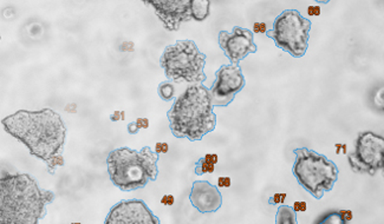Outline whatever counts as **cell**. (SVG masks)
Instances as JSON below:
<instances>
[{"label":"cell","instance_id":"d4e9b609","mask_svg":"<svg viewBox=\"0 0 384 224\" xmlns=\"http://www.w3.org/2000/svg\"><path fill=\"white\" fill-rule=\"evenodd\" d=\"M174 202H175V199H174L173 195H165L161 199V203H162L163 206H172Z\"/></svg>","mask_w":384,"mask_h":224},{"label":"cell","instance_id":"277c9868","mask_svg":"<svg viewBox=\"0 0 384 224\" xmlns=\"http://www.w3.org/2000/svg\"><path fill=\"white\" fill-rule=\"evenodd\" d=\"M160 154L149 147L135 150L128 147L110 151L107 157L108 175L115 187L122 191L143 189L159 176Z\"/></svg>","mask_w":384,"mask_h":224},{"label":"cell","instance_id":"83f0119b","mask_svg":"<svg viewBox=\"0 0 384 224\" xmlns=\"http://www.w3.org/2000/svg\"><path fill=\"white\" fill-rule=\"evenodd\" d=\"M122 116L124 118V112H120V111H116L114 114H111V121H120V117Z\"/></svg>","mask_w":384,"mask_h":224},{"label":"cell","instance_id":"30bf717a","mask_svg":"<svg viewBox=\"0 0 384 224\" xmlns=\"http://www.w3.org/2000/svg\"><path fill=\"white\" fill-rule=\"evenodd\" d=\"M243 70L239 65H222L215 72V81L210 90L213 107H227L232 103L236 95L245 88Z\"/></svg>","mask_w":384,"mask_h":224},{"label":"cell","instance_id":"8fae6325","mask_svg":"<svg viewBox=\"0 0 384 224\" xmlns=\"http://www.w3.org/2000/svg\"><path fill=\"white\" fill-rule=\"evenodd\" d=\"M219 45L232 65H239L248 55L258 51L255 43V36L251 29L234 26L232 32H219Z\"/></svg>","mask_w":384,"mask_h":224},{"label":"cell","instance_id":"e0dca14e","mask_svg":"<svg viewBox=\"0 0 384 224\" xmlns=\"http://www.w3.org/2000/svg\"><path fill=\"white\" fill-rule=\"evenodd\" d=\"M316 224H347L343 220V217L340 216V211H329L325 213L324 216H321L319 220L316 222Z\"/></svg>","mask_w":384,"mask_h":224},{"label":"cell","instance_id":"5b68a950","mask_svg":"<svg viewBox=\"0 0 384 224\" xmlns=\"http://www.w3.org/2000/svg\"><path fill=\"white\" fill-rule=\"evenodd\" d=\"M295 164L292 173L295 180L316 199H323L325 192L335 187L340 170L325 154H318L309 147L295 149Z\"/></svg>","mask_w":384,"mask_h":224},{"label":"cell","instance_id":"cb8c5ba5","mask_svg":"<svg viewBox=\"0 0 384 224\" xmlns=\"http://www.w3.org/2000/svg\"><path fill=\"white\" fill-rule=\"evenodd\" d=\"M321 10L319 6H309L307 8V15H311V17H318L321 15Z\"/></svg>","mask_w":384,"mask_h":224},{"label":"cell","instance_id":"ac0fdd59","mask_svg":"<svg viewBox=\"0 0 384 224\" xmlns=\"http://www.w3.org/2000/svg\"><path fill=\"white\" fill-rule=\"evenodd\" d=\"M286 194H274V196H271L269 199V204L270 206H278V204H284L285 199H286Z\"/></svg>","mask_w":384,"mask_h":224},{"label":"cell","instance_id":"4fadbf2b","mask_svg":"<svg viewBox=\"0 0 384 224\" xmlns=\"http://www.w3.org/2000/svg\"><path fill=\"white\" fill-rule=\"evenodd\" d=\"M189 201L200 213H213L222 208V195L219 187L208 180H196L189 194Z\"/></svg>","mask_w":384,"mask_h":224},{"label":"cell","instance_id":"603a6c76","mask_svg":"<svg viewBox=\"0 0 384 224\" xmlns=\"http://www.w3.org/2000/svg\"><path fill=\"white\" fill-rule=\"evenodd\" d=\"M136 124L140 130L148 129L149 128V119L148 118H137Z\"/></svg>","mask_w":384,"mask_h":224},{"label":"cell","instance_id":"52a82bcc","mask_svg":"<svg viewBox=\"0 0 384 224\" xmlns=\"http://www.w3.org/2000/svg\"><path fill=\"white\" fill-rule=\"evenodd\" d=\"M311 27V20L304 18L300 11L285 10L274 20V27L267 29L266 36L293 58H302L309 48Z\"/></svg>","mask_w":384,"mask_h":224},{"label":"cell","instance_id":"5bb4252c","mask_svg":"<svg viewBox=\"0 0 384 224\" xmlns=\"http://www.w3.org/2000/svg\"><path fill=\"white\" fill-rule=\"evenodd\" d=\"M218 154H207L205 157L200 158L196 163V173L198 176H203L205 173H213L215 170V164L218 163Z\"/></svg>","mask_w":384,"mask_h":224},{"label":"cell","instance_id":"9a60e30c","mask_svg":"<svg viewBox=\"0 0 384 224\" xmlns=\"http://www.w3.org/2000/svg\"><path fill=\"white\" fill-rule=\"evenodd\" d=\"M276 224H298L297 213L293 211L292 206H281L278 208Z\"/></svg>","mask_w":384,"mask_h":224},{"label":"cell","instance_id":"3957f363","mask_svg":"<svg viewBox=\"0 0 384 224\" xmlns=\"http://www.w3.org/2000/svg\"><path fill=\"white\" fill-rule=\"evenodd\" d=\"M213 107L208 88L203 84L189 85L167 112L173 136L196 142L213 133L217 126Z\"/></svg>","mask_w":384,"mask_h":224},{"label":"cell","instance_id":"8992f818","mask_svg":"<svg viewBox=\"0 0 384 224\" xmlns=\"http://www.w3.org/2000/svg\"><path fill=\"white\" fill-rule=\"evenodd\" d=\"M206 55L200 51L196 41H177L163 50L160 58V65L166 74L167 79L174 83H192L203 84L206 81L205 74Z\"/></svg>","mask_w":384,"mask_h":224},{"label":"cell","instance_id":"6da1fadb","mask_svg":"<svg viewBox=\"0 0 384 224\" xmlns=\"http://www.w3.org/2000/svg\"><path fill=\"white\" fill-rule=\"evenodd\" d=\"M5 131L22 142L30 154L46 164L49 173L64 166L67 126L52 109L19 110L1 121Z\"/></svg>","mask_w":384,"mask_h":224},{"label":"cell","instance_id":"d6986e66","mask_svg":"<svg viewBox=\"0 0 384 224\" xmlns=\"http://www.w3.org/2000/svg\"><path fill=\"white\" fill-rule=\"evenodd\" d=\"M292 209H293V211H295V213H305L307 209V202H304V201H302V202H300V201H297V202L293 203Z\"/></svg>","mask_w":384,"mask_h":224},{"label":"cell","instance_id":"9c48e42d","mask_svg":"<svg viewBox=\"0 0 384 224\" xmlns=\"http://www.w3.org/2000/svg\"><path fill=\"white\" fill-rule=\"evenodd\" d=\"M384 138L371 131L359 133L354 142V151L347 156L354 173L375 176L383 169Z\"/></svg>","mask_w":384,"mask_h":224},{"label":"cell","instance_id":"2e32d148","mask_svg":"<svg viewBox=\"0 0 384 224\" xmlns=\"http://www.w3.org/2000/svg\"><path fill=\"white\" fill-rule=\"evenodd\" d=\"M158 93H159L161 100L165 102H170L175 97V88L170 81H162L158 88Z\"/></svg>","mask_w":384,"mask_h":224},{"label":"cell","instance_id":"ffe728a7","mask_svg":"<svg viewBox=\"0 0 384 224\" xmlns=\"http://www.w3.org/2000/svg\"><path fill=\"white\" fill-rule=\"evenodd\" d=\"M155 149V152L158 154H167L168 150H169V147H168V144L165 143V142H161V143H156Z\"/></svg>","mask_w":384,"mask_h":224},{"label":"cell","instance_id":"484cf974","mask_svg":"<svg viewBox=\"0 0 384 224\" xmlns=\"http://www.w3.org/2000/svg\"><path fill=\"white\" fill-rule=\"evenodd\" d=\"M127 129H128V133H129L130 135H136V133H139V131H140V128L137 126L136 121H132V123H129L128 126H127Z\"/></svg>","mask_w":384,"mask_h":224},{"label":"cell","instance_id":"7a4b0ae2","mask_svg":"<svg viewBox=\"0 0 384 224\" xmlns=\"http://www.w3.org/2000/svg\"><path fill=\"white\" fill-rule=\"evenodd\" d=\"M55 199L29 173L0 177V224H39Z\"/></svg>","mask_w":384,"mask_h":224},{"label":"cell","instance_id":"44dd1931","mask_svg":"<svg viewBox=\"0 0 384 224\" xmlns=\"http://www.w3.org/2000/svg\"><path fill=\"white\" fill-rule=\"evenodd\" d=\"M232 184L231 177H219L218 187H229Z\"/></svg>","mask_w":384,"mask_h":224},{"label":"cell","instance_id":"4316f807","mask_svg":"<svg viewBox=\"0 0 384 224\" xmlns=\"http://www.w3.org/2000/svg\"><path fill=\"white\" fill-rule=\"evenodd\" d=\"M340 216L343 217L345 222H350L352 220V211L351 210H340Z\"/></svg>","mask_w":384,"mask_h":224},{"label":"cell","instance_id":"7c38bea8","mask_svg":"<svg viewBox=\"0 0 384 224\" xmlns=\"http://www.w3.org/2000/svg\"><path fill=\"white\" fill-rule=\"evenodd\" d=\"M104 224H160V220L142 199H123L111 208Z\"/></svg>","mask_w":384,"mask_h":224},{"label":"cell","instance_id":"7402d4cb","mask_svg":"<svg viewBox=\"0 0 384 224\" xmlns=\"http://www.w3.org/2000/svg\"><path fill=\"white\" fill-rule=\"evenodd\" d=\"M255 34H266L267 29H266L265 22H255Z\"/></svg>","mask_w":384,"mask_h":224},{"label":"cell","instance_id":"ba28073f","mask_svg":"<svg viewBox=\"0 0 384 224\" xmlns=\"http://www.w3.org/2000/svg\"><path fill=\"white\" fill-rule=\"evenodd\" d=\"M144 4L152 6L163 27L168 31H177L189 20L203 22L208 18L211 8V1L208 0H152Z\"/></svg>","mask_w":384,"mask_h":224}]
</instances>
